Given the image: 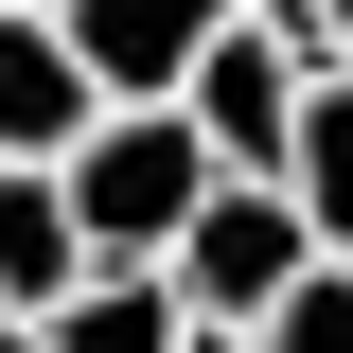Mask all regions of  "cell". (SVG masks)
I'll use <instances>...</instances> for the list:
<instances>
[{
  "mask_svg": "<svg viewBox=\"0 0 353 353\" xmlns=\"http://www.w3.org/2000/svg\"><path fill=\"white\" fill-rule=\"evenodd\" d=\"M71 230H88V265H176V230L212 212V141L176 124V106H106V124L71 141Z\"/></svg>",
  "mask_w": 353,
  "mask_h": 353,
  "instance_id": "6da1fadb",
  "label": "cell"
},
{
  "mask_svg": "<svg viewBox=\"0 0 353 353\" xmlns=\"http://www.w3.org/2000/svg\"><path fill=\"white\" fill-rule=\"evenodd\" d=\"M318 265V230H301V194H283V176H212V212L176 230V301L194 318H230V336H265V301H283V283H301Z\"/></svg>",
  "mask_w": 353,
  "mask_h": 353,
  "instance_id": "7a4b0ae2",
  "label": "cell"
},
{
  "mask_svg": "<svg viewBox=\"0 0 353 353\" xmlns=\"http://www.w3.org/2000/svg\"><path fill=\"white\" fill-rule=\"evenodd\" d=\"M301 88H318L301 53L265 36V18H230V36L176 71V124L212 141V176H283V141H301Z\"/></svg>",
  "mask_w": 353,
  "mask_h": 353,
  "instance_id": "3957f363",
  "label": "cell"
},
{
  "mask_svg": "<svg viewBox=\"0 0 353 353\" xmlns=\"http://www.w3.org/2000/svg\"><path fill=\"white\" fill-rule=\"evenodd\" d=\"M53 18H71V53H88L106 106H176V71H194L248 0H53Z\"/></svg>",
  "mask_w": 353,
  "mask_h": 353,
  "instance_id": "277c9868",
  "label": "cell"
},
{
  "mask_svg": "<svg viewBox=\"0 0 353 353\" xmlns=\"http://www.w3.org/2000/svg\"><path fill=\"white\" fill-rule=\"evenodd\" d=\"M88 124H106V88H88L71 18H36V0H0V159H71Z\"/></svg>",
  "mask_w": 353,
  "mask_h": 353,
  "instance_id": "5b68a950",
  "label": "cell"
},
{
  "mask_svg": "<svg viewBox=\"0 0 353 353\" xmlns=\"http://www.w3.org/2000/svg\"><path fill=\"white\" fill-rule=\"evenodd\" d=\"M71 283H106L88 230H71V176L53 159H0V318H53Z\"/></svg>",
  "mask_w": 353,
  "mask_h": 353,
  "instance_id": "8992f818",
  "label": "cell"
},
{
  "mask_svg": "<svg viewBox=\"0 0 353 353\" xmlns=\"http://www.w3.org/2000/svg\"><path fill=\"white\" fill-rule=\"evenodd\" d=\"M36 336H53V353H176V336H194V301H176L159 265H106V283H71V301L36 318Z\"/></svg>",
  "mask_w": 353,
  "mask_h": 353,
  "instance_id": "52a82bcc",
  "label": "cell"
},
{
  "mask_svg": "<svg viewBox=\"0 0 353 353\" xmlns=\"http://www.w3.org/2000/svg\"><path fill=\"white\" fill-rule=\"evenodd\" d=\"M283 194H301V230L353 265V71L301 88V141H283Z\"/></svg>",
  "mask_w": 353,
  "mask_h": 353,
  "instance_id": "ba28073f",
  "label": "cell"
},
{
  "mask_svg": "<svg viewBox=\"0 0 353 353\" xmlns=\"http://www.w3.org/2000/svg\"><path fill=\"white\" fill-rule=\"evenodd\" d=\"M248 353H353V265L318 248L301 283H283V301H265V336H248Z\"/></svg>",
  "mask_w": 353,
  "mask_h": 353,
  "instance_id": "9c48e42d",
  "label": "cell"
},
{
  "mask_svg": "<svg viewBox=\"0 0 353 353\" xmlns=\"http://www.w3.org/2000/svg\"><path fill=\"white\" fill-rule=\"evenodd\" d=\"M283 53L301 71H353V0H283Z\"/></svg>",
  "mask_w": 353,
  "mask_h": 353,
  "instance_id": "30bf717a",
  "label": "cell"
},
{
  "mask_svg": "<svg viewBox=\"0 0 353 353\" xmlns=\"http://www.w3.org/2000/svg\"><path fill=\"white\" fill-rule=\"evenodd\" d=\"M176 353H248V336H230V318H194V336H176Z\"/></svg>",
  "mask_w": 353,
  "mask_h": 353,
  "instance_id": "8fae6325",
  "label": "cell"
},
{
  "mask_svg": "<svg viewBox=\"0 0 353 353\" xmlns=\"http://www.w3.org/2000/svg\"><path fill=\"white\" fill-rule=\"evenodd\" d=\"M0 353H53V336H36V318H0Z\"/></svg>",
  "mask_w": 353,
  "mask_h": 353,
  "instance_id": "7c38bea8",
  "label": "cell"
},
{
  "mask_svg": "<svg viewBox=\"0 0 353 353\" xmlns=\"http://www.w3.org/2000/svg\"><path fill=\"white\" fill-rule=\"evenodd\" d=\"M36 18H53V0H36Z\"/></svg>",
  "mask_w": 353,
  "mask_h": 353,
  "instance_id": "4fadbf2b",
  "label": "cell"
}]
</instances>
